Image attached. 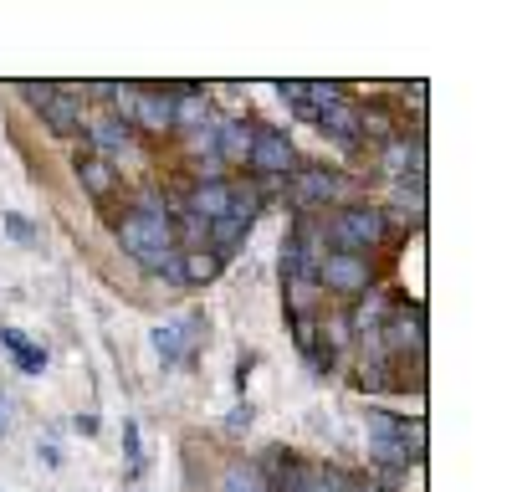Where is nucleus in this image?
Returning <instances> with one entry per match:
<instances>
[{"label": "nucleus", "mask_w": 512, "mask_h": 492, "mask_svg": "<svg viewBox=\"0 0 512 492\" xmlns=\"http://www.w3.org/2000/svg\"><path fill=\"white\" fill-rule=\"evenodd\" d=\"M221 113H216V98H210L205 88H195V82H180L175 88V134L169 139H195L205 129H216Z\"/></svg>", "instance_id": "obj_11"}, {"label": "nucleus", "mask_w": 512, "mask_h": 492, "mask_svg": "<svg viewBox=\"0 0 512 492\" xmlns=\"http://www.w3.org/2000/svg\"><path fill=\"white\" fill-rule=\"evenodd\" d=\"M82 139H88V154H103L113 164H123L128 149H139L144 139L128 129V123H118L113 113H88V129H82Z\"/></svg>", "instance_id": "obj_14"}, {"label": "nucleus", "mask_w": 512, "mask_h": 492, "mask_svg": "<svg viewBox=\"0 0 512 492\" xmlns=\"http://www.w3.org/2000/svg\"><path fill=\"white\" fill-rule=\"evenodd\" d=\"M313 129L333 144V149H344V154H364L369 144H364V129H359V98L354 93H344L338 103H328L318 118H313Z\"/></svg>", "instance_id": "obj_9"}, {"label": "nucleus", "mask_w": 512, "mask_h": 492, "mask_svg": "<svg viewBox=\"0 0 512 492\" xmlns=\"http://www.w3.org/2000/svg\"><path fill=\"white\" fill-rule=\"evenodd\" d=\"M344 492H384V487H379L374 477H364V472H359V477H349V487H344Z\"/></svg>", "instance_id": "obj_28"}, {"label": "nucleus", "mask_w": 512, "mask_h": 492, "mask_svg": "<svg viewBox=\"0 0 512 492\" xmlns=\"http://www.w3.org/2000/svg\"><path fill=\"white\" fill-rule=\"evenodd\" d=\"M0 226H6V236H11L16 246H36V241H41V231H36L26 216H16V211H6V216H0Z\"/></svg>", "instance_id": "obj_25"}, {"label": "nucleus", "mask_w": 512, "mask_h": 492, "mask_svg": "<svg viewBox=\"0 0 512 492\" xmlns=\"http://www.w3.org/2000/svg\"><path fill=\"white\" fill-rule=\"evenodd\" d=\"M221 257L210 252V246H200V252H180V287H210L221 277Z\"/></svg>", "instance_id": "obj_18"}, {"label": "nucleus", "mask_w": 512, "mask_h": 492, "mask_svg": "<svg viewBox=\"0 0 512 492\" xmlns=\"http://www.w3.org/2000/svg\"><path fill=\"white\" fill-rule=\"evenodd\" d=\"M379 257H349V252H328L318 262V287L323 298L338 303V308H354L369 287H379Z\"/></svg>", "instance_id": "obj_3"}, {"label": "nucleus", "mask_w": 512, "mask_h": 492, "mask_svg": "<svg viewBox=\"0 0 512 492\" xmlns=\"http://www.w3.org/2000/svg\"><path fill=\"white\" fill-rule=\"evenodd\" d=\"M425 205H431V200H425V180H395L390 200H379L384 221H390V241L405 236V231L420 236V226H425Z\"/></svg>", "instance_id": "obj_10"}, {"label": "nucleus", "mask_w": 512, "mask_h": 492, "mask_svg": "<svg viewBox=\"0 0 512 492\" xmlns=\"http://www.w3.org/2000/svg\"><path fill=\"white\" fill-rule=\"evenodd\" d=\"M221 492H267V482L256 477V467H251V462H231V467H226V477H221Z\"/></svg>", "instance_id": "obj_21"}, {"label": "nucleus", "mask_w": 512, "mask_h": 492, "mask_svg": "<svg viewBox=\"0 0 512 492\" xmlns=\"http://www.w3.org/2000/svg\"><path fill=\"white\" fill-rule=\"evenodd\" d=\"M297 164H303V154H297L292 134L277 129V123H256L251 118V154H246V175H277L287 180Z\"/></svg>", "instance_id": "obj_5"}, {"label": "nucleus", "mask_w": 512, "mask_h": 492, "mask_svg": "<svg viewBox=\"0 0 512 492\" xmlns=\"http://www.w3.org/2000/svg\"><path fill=\"white\" fill-rule=\"evenodd\" d=\"M323 236H328V252H349V257H379L390 252V221H384L379 200H354V205H338V211L323 216Z\"/></svg>", "instance_id": "obj_2"}, {"label": "nucleus", "mask_w": 512, "mask_h": 492, "mask_svg": "<svg viewBox=\"0 0 512 492\" xmlns=\"http://www.w3.org/2000/svg\"><path fill=\"white\" fill-rule=\"evenodd\" d=\"M123 457H128V472L139 477V467H144V446H139V421H123Z\"/></svg>", "instance_id": "obj_26"}, {"label": "nucleus", "mask_w": 512, "mask_h": 492, "mask_svg": "<svg viewBox=\"0 0 512 492\" xmlns=\"http://www.w3.org/2000/svg\"><path fill=\"white\" fill-rule=\"evenodd\" d=\"M128 129H134L139 139H169L175 134V88H149V82H139Z\"/></svg>", "instance_id": "obj_8"}, {"label": "nucleus", "mask_w": 512, "mask_h": 492, "mask_svg": "<svg viewBox=\"0 0 512 492\" xmlns=\"http://www.w3.org/2000/svg\"><path fill=\"white\" fill-rule=\"evenodd\" d=\"M246 154H251V118H221L216 123V159L231 170H246Z\"/></svg>", "instance_id": "obj_16"}, {"label": "nucleus", "mask_w": 512, "mask_h": 492, "mask_svg": "<svg viewBox=\"0 0 512 492\" xmlns=\"http://www.w3.org/2000/svg\"><path fill=\"white\" fill-rule=\"evenodd\" d=\"M246 241H251V221H241V216H221V221H210V231H205V246L221 262H231Z\"/></svg>", "instance_id": "obj_17"}, {"label": "nucleus", "mask_w": 512, "mask_h": 492, "mask_svg": "<svg viewBox=\"0 0 512 492\" xmlns=\"http://www.w3.org/2000/svg\"><path fill=\"white\" fill-rule=\"evenodd\" d=\"M282 298H287V318H323L328 313V298L318 287V267L282 252Z\"/></svg>", "instance_id": "obj_6"}, {"label": "nucleus", "mask_w": 512, "mask_h": 492, "mask_svg": "<svg viewBox=\"0 0 512 492\" xmlns=\"http://www.w3.org/2000/svg\"><path fill=\"white\" fill-rule=\"evenodd\" d=\"M57 88H62V82H21L16 93H21V103H26L31 113H41V108L52 103V93H57Z\"/></svg>", "instance_id": "obj_24"}, {"label": "nucleus", "mask_w": 512, "mask_h": 492, "mask_svg": "<svg viewBox=\"0 0 512 492\" xmlns=\"http://www.w3.org/2000/svg\"><path fill=\"white\" fill-rule=\"evenodd\" d=\"M175 211H190L200 221H221L231 216V175L226 180H190L175 190Z\"/></svg>", "instance_id": "obj_12"}, {"label": "nucleus", "mask_w": 512, "mask_h": 492, "mask_svg": "<svg viewBox=\"0 0 512 492\" xmlns=\"http://www.w3.org/2000/svg\"><path fill=\"white\" fill-rule=\"evenodd\" d=\"M0 344L11 349V359H16L21 375H41V369H47V349H36L21 328H0Z\"/></svg>", "instance_id": "obj_19"}, {"label": "nucleus", "mask_w": 512, "mask_h": 492, "mask_svg": "<svg viewBox=\"0 0 512 492\" xmlns=\"http://www.w3.org/2000/svg\"><path fill=\"white\" fill-rule=\"evenodd\" d=\"M379 175L390 180H425V164H431V149H425V129H400L395 139L374 144Z\"/></svg>", "instance_id": "obj_7"}, {"label": "nucleus", "mask_w": 512, "mask_h": 492, "mask_svg": "<svg viewBox=\"0 0 512 492\" xmlns=\"http://www.w3.org/2000/svg\"><path fill=\"white\" fill-rule=\"evenodd\" d=\"M0 441H6V400H0Z\"/></svg>", "instance_id": "obj_30"}, {"label": "nucleus", "mask_w": 512, "mask_h": 492, "mask_svg": "<svg viewBox=\"0 0 512 492\" xmlns=\"http://www.w3.org/2000/svg\"><path fill=\"white\" fill-rule=\"evenodd\" d=\"M36 118L47 123V134H52V139H77L82 129H88V103H82L77 93H67V88H57L52 103L41 108Z\"/></svg>", "instance_id": "obj_15"}, {"label": "nucleus", "mask_w": 512, "mask_h": 492, "mask_svg": "<svg viewBox=\"0 0 512 492\" xmlns=\"http://www.w3.org/2000/svg\"><path fill=\"white\" fill-rule=\"evenodd\" d=\"M72 175H77L82 195L98 200V205L118 200V190H123V170H118V164H113V159H103V154H88V149H77V159H72Z\"/></svg>", "instance_id": "obj_13"}, {"label": "nucleus", "mask_w": 512, "mask_h": 492, "mask_svg": "<svg viewBox=\"0 0 512 492\" xmlns=\"http://www.w3.org/2000/svg\"><path fill=\"white\" fill-rule=\"evenodd\" d=\"M267 205L256 200V190H251V180H236L231 175V216H241V221H251L256 226V216H262Z\"/></svg>", "instance_id": "obj_20"}, {"label": "nucleus", "mask_w": 512, "mask_h": 492, "mask_svg": "<svg viewBox=\"0 0 512 492\" xmlns=\"http://www.w3.org/2000/svg\"><path fill=\"white\" fill-rule=\"evenodd\" d=\"M379 349H384V359H390L395 369L425 364V308L400 298L390 308V318H384V328H379Z\"/></svg>", "instance_id": "obj_4"}, {"label": "nucleus", "mask_w": 512, "mask_h": 492, "mask_svg": "<svg viewBox=\"0 0 512 492\" xmlns=\"http://www.w3.org/2000/svg\"><path fill=\"white\" fill-rule=\"evenodd\" d=\"M400 98H405V103H415V108L425 113V82H410V88H405Z\"/></svg>", "instance_id": "obj_29"}, {"label": "nucleus", "mask_w": 512, "mask_h": 492, "mask_svg": "<svg viewBox=\"0 0 512 492\" xmlns=\"http://www.w3.org/2000/svg\"><path fill=\"white\" fill-rule=\"evenodd\" d=\"M344 487H349V472H338V467H328V462H313L308 492H344Z\"/></svg>", "instance_id": "obj_23"}, {"label": "nucleus", "mask_w": 512, "mask_h": 492, "mask_svg": "<svg viewBox=\"0 0 512 492\" xmlns=\"http://www.w3.org/2000/svg\"><path fill=\"white\" fill-rule=\"evenodd\" d=\"M287 211L292 216H328L338 211V205H354L364 200V185L349 175V170H338V164H297V170L287 175Z\"/></svg>", "instance_id": "obj_1"}, {"label": "nucleus", "mask_w": 512, "mask_h": 492, "mask_svg": "<svg viewBox=\"0 0 512 492\" xmlns=\"http://www.w3.org/2000/svg\"><path fill=\"white\" fill-rule=\"evenodd\" d=\"M277 98L287 103V113H292V118H303V123H313V103H308V82H277Z\"/></svg>", "instance_id": "obj_22"}, {"label": "nucleus", "mask_w": 512, "mask_h": 492, "mask_svg": "<svg viewBox=\"0 0 512 492\" xmlns=\"http://www.w3.org/2000/svg\"><path fill=\"white\" fill-rule=\"evenodd\" d=\"M251 421H256V410H251V400H241L226 416V431H251Z\"/></svg>", "instance_id": "obj_27"}]
</instances>
